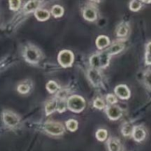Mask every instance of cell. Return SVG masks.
Returning a JSON list of instances; mask_svg holds the SVG:
<instances>
[{
	"mask_svg": "<svg viewBox=\"0 0 151 151\" xmlns=\"http://www.w3.org/2000/svg\"><path fill=\"white\" fill-rule=\"evenodd\" d=\"M109 56L110 55L106 51L94 54V56H91V59H90L91 66L95 69L105 68L109 63V59H110Z\"/></svg>",
	"mask_w": 151,
	"mask_h": 151,
	"instance_id": "cell-1",
	"label": "cell"
},
{
	"mask_svg": "<svg viewBox=\"0 0 151 151\" xmlns=\"http://www.w3.org/2000/svg\"><path fill=\"white\" fill-rule=\"evenodd\" d=\"M68 108L72 112L80 113L85 108V100L80 96H72L68 99Z\"/></svg>",
	"mask_w": 151,
	"mask_h": 151,
	"instance_id": "cell-2",
	"label": "cell"
},
{
	"mask_svg": "<svg viewBox=\"0 0 151 151\" xmlns=\"http://www.w3.org/2000/svg\"><path fill=\"white\" fill-rule=\"evenodd\" d=\"M58 62L63 67H69L74 62V54L69 50H63L58 54Z\"/></svg>",
	"mask_w": 151,
	"mask_h": 151,
	"instance_id": "cell-3",
	"label": "cell"
},
{
	"mask_svg": "<svg viewBox=\"0 0 151 151\" xmlns=\"http://www.w3.org/2000/svg\"><path fill=\"white\" fill-rule=\"evenodd\" d=\"M45 130L49 133L54 136H59L63 134L64 132V128L61 124L58 122H53V121H49L45 124Z\"/></svg>",
	"mask_w": 151,
	"mask_h": 151,
	"instance_id": "cell-4",
	"label": "cell"
},
{
	"mask_svg": "<svg viewBox=\"0 0 151 151\" xmlns=\"http://www.w3.org/2000/svg\"><path fill=\"white\" fill-rule=\"evenodd\" d=\"M24 56L26 60L29 63H37L39 61L40 53L35 47H27L24 52Z\"/></svg>",
	"mask_w": 151,
	"mask_h": 151,
	"instance_id": "cell-5",
	"label": "cell"
},
{
	"mask_svg": "<svg viewBox=\"0 0 151 151\" xmlns=\"http://www.w3.org/2000/svg\"><path fill=\"white\" fill-rule=\"evenodd\" d=\"M3 120L5 124L10 127H13L19 124L20 119L16 113L12 111L7 110L3 113Z\"/></svg>",
	"mask_w": 151,
	"mask_h": 151,
	"instance_id": "cell-6",
	"label": "cell"
},
{
	"mask_svg": "<svg viewBox=\"0 0 151 151\" xmlns=\"http://www.w3.org/2000/svg\"><path fill=\"white\" fill-rule=\"evenodd\" d=\"M106 113L109 118L112 120H116L122 115V112L119 107L116 106V105H111L106 109Z\"/></svg>",
	"mask_w": 151,
	"mask_h": 151,
	"instance_id": "cell-7",
	"label": "cell"
},
{
	"mask_svg": "<svg viewBox=\"0 0 151 151\" xmlns=\"http://www.w3.org/2000/svg\"><path fill=\"white\" fill-rule=\"evenodd\" d=\"M132 135L134 140L137 141V142H142L146 137L145 130L142 128L141 127H139V126L134 127Z\"/></svg>",
	"mask_w": 151,
	"mask_h": 151,
	"instance_id": "cell-8",
	"label": "cell"
},
{
	"mask_svg": "<svg viewBox=\"0 0 151 151\" xmlns=\"http://www.w3.org/2000/svg\"><path fill=\"white\" fill-rule=\"evenodd\" d=\"M115 93L120 99H128L130 97V90L125 85H119L115 88Z\"/></svg>",
	"mask_w": 151,
	"mask_h": 151,
	"instance_id": "cell-9",
	"label": "cell"
},
{
	"mask_svg": "<svg viewBox=\"0 0 151 151\" xmlns=\"http://www.w3.org/2000/svg\"><path fill=\"white\" fill-rule=\"evenodd\" d=\"M88 78L94 85H98L99 83L101 81V76L96 69L90 70L88 71Z\"/></svg>",
	"mask_w": 151,
	"mask_h": 151,
	"instance_id": "cell-10",
	"label": "cell"
},
{
	"mask_svg": "<svg viewBox=\"0 0 151 151\" xmlns=\"http://www.w3.org/2000/svg\"><path fill=\"white\" fill-rule=\"evenodd\" d=\"M109 151H120V142L116 138H111L108 141Z\"/></svg>",
	"mask_w": 151,
	"mask_h": 151,
	"instance_id": "cell-11",
	"label": "cell"
},
{
	"mask_svg": "<svg viewBox=\"0 0 151 151\" xmlns=\"http://www.w3.org/2000/svg\"><path fill=\"white\" fill-rule=\"evenodd\" d=\"M83 16L86 20L94 21L97 18V13L92 7H87L84 10Z\"/></svg>",
	"mask_w": 151,
	"mask_h": 151,
	"instance_id": "cell-12",
	"label": "cell"
},
{
	"mask_svg": "<svg viewBox=\"0 0 151 151\" xmlns=\"http://www.w3.org/2000/svg\"><path fill=\"white\" fill-rule=\"evenodd\" d=\"M96 44H97V47L99 49H103L109 45L110 41H109V38L107 36H100L97 38Z\"/></svg>",
	"mask_w": 151,
	"mask_h": 151,
	"instance_id": "cell-13",
	"label": "cell"
},
{
	"mask_svg": "<svg viewBox=\"0 0 151 151\" xmlns=\"http://www.w3.org/2000/svg\"><path fill=\"white\" fill-rule=\"evenodd\" d=\"M124 48V44L122 43H116L113 44L111 47H109L108 50H106L109 55H114L116 53H119V52L122 51Z\"/></svg>",
	"mask_w": 151,
	"mask_h": 151,
	"instance_id": "cell-14",
	"label": "cell"
},
{
	"mask_svg": "<svg viewBox=\"0 0 151 151\" xmlns=\"http://www.w3.org/2000/svg\"><path fill=\"white\" fill-rule=\"evenodd\" d=\"M35 16L39 21H45L50 18V13L47 10H36L35 12Z\"/></svg>",
	"mask_w": 151,
	"mask_h": 151,
	"instance_id": "cell-15",
	"label": "cell"
},
{
	"mask_svg": "<svg viewBox=\"0 0 151 151\" xmlns=\"http://www.w3.org/2000/svg\"><path fill=\"white\" fill-rule=\"evenodd\" d=\"M40 4V1L38 0H31L28 1L24 6V10L27 12H32L35 10L38 7Z\"/></svg>",
	"mask_w": 151,
	"mask_h": 151,
	"instance_id": "cell-16",
	"label": "cell"
},
{
	"mask_svg": "<svg viewBox=\"0 0 151 151\" xmlns=\"http://www.w3.org/2000/svg\"><path fill=\"white\" fill-rule=\"evenodd\" d=\"M133 130H134V126L131 123H125L122 125V133L125 136H129L132 135Z\"/></svg>",
	"mask_w": 151,
	"mask_h": 151,
	"instance_id": "cell-17",
	"label": "cell"
},
{
	"mask_svg": "<svg viewBox=\"0 0 151 151\" xmlns=\"http://www.w3.org/2000/svg\"><path fill=\"white\" fill-rule=\"evenodd\" d=\"M56 110H57V101L55 100V99L50 101L46 105L45 111L47 115L52 113H53Z\"/></svg>",
	"mask_w": 151,
	"mask_h": 151,
	"instance_id": "cell-18",
	"label": "cell"
},
{
	"mask_svg": "<svg viewBox=\"0 0 151 151\" xmlns=\"http://www.w3.org/2000/svg\"><path fill=\"white\" fill-rule=\"evenodd\" d=\"M51 13L55 17H60L63 14V8L60 5H55L52 8Z\"/></svg>",
	"mask_w": 151,
	"mask_h": 151,
	"instance_id": "cell-19",
	"label": "cell"
},
{
	"mask_svg": "<svg viewBox=\"0 0 151 151\" xmlns=\"http://www.w3.org/2000/svg\"><path fill=\"white\" fill-rule=\"evenodd\" d=\"M128 26L125 24H122V25H120V26L118 28L117 31H116V33H117L118 36L123 37L125 36L128 34Z\"/></svg>",
	"mask_w": 151,
	"mask_h": 151,
	"instance_id": "cell-20",
	"label": "cell"
},
{
	"mask_svg": "<svg viewBox=\"0 0 151 151\" xmlns=\"http://www.w3.org/2000/svg\"><path fill=\"white\" fill-rule=\"evenodd\" d=\"M107 131H106V130H104V129H100V130H97V133H96L97 139H98L99 141H101V142L106 140V137H107Z\"/></svg>",
	"mask_w": 151,
	"mask_h": 151,
	"instance_id": "cell-21",
	"label": "cell"
},
{
	"mask_svg": "<svg viewBox=\"0 0 151 151\" xmlns=\"http://www.w3.org/2000/svg\"><path fill=\"white\" fill-rule=\"evenodd\" d=\"M78 124L76 120L70 119L66 121V127H67V128L70 131H75V130H76L77 128H78Z\"/></svg>",
	"mask_w": 151,
	"mask_h": 151,
	"instance_id": "cell-22",
	"label": "cell"
},
{
	"mask_svg": "<svg viewBox=\"0 0 151 151\" xmlns=\"http://www.w3.org/2000/svg\"><path fill=\"white\" fill-rule=\"evenodd\" d=\"M58 88V86L57 83H55V81H50L47 84V89L50 93H55V91H57Z\"/></svg>",
	"mask_w": 151,
	"mask_h": 151,
	"instance_id": "cell-23",
	"label": "cell"
},
{
	"mask_svg": "<svg viewBox=\"0 0 151 151\" xmlns=\"http://www.w3.org/2000/svg\"><path fill=\"white\" fill-rule=\"evenodd\" d=\"M141 3L137 0H132L130 3V9L133 11H138L141 8Z\"/></svg>",
	"mask_w": 151,
	"mask_h": 151,
	"instance_id": "cell-24",
	"label": "cell"
},
{
	"mask_svg": "<svg viewBox=\"0 0 151 151\" xmlns=\"http://www.w3.org/2000/svg\"><path fill=\"white\" fill-rule=\"evenodd\" d=\"M10 8L13 10H17L20 7L21 0H9Z\"/></svg>",
	"mask_w": 151,
	"mask_h": 151,
	"instance_id": "cell-25",
	"label": "cell"
},
{
	"mask_svg": "<svg viewBox=\"0 0 151 151\" xmlns=\"http://www.w3.org/2000/svg\"><path fill=\"white\" fill-rule=\"evenodd\" d=\"M29 90V87L28 84H19V87H18V91L19 93H22V94H25V93H27Z\"/></svg>",
	"mask_w": 151,
	"mask_h": 151,
	"instance_id": "cell-26",
	"label": "cell"
},
{
	"mask_svg": "<svg viewBox=\"0 0 151 151\" xmlns=\"http://www.w3.org/2000/svg\"><path fill=\"white\" fill-rule=\"evenodd\" d=\"M94 106L95 107L98 108V109H103V108L105 107L106 105H105V102H103V99H97L94 100Z\"/></svg>",
	"mask_w": 151,
	"mask_h": 151,
	"instance_id": "cell-27",
	"label": "cell"
},
{
	"mask_svg": "<svg viewBox=\"0 0 151 151\" xmlns=\"http://www.w3.org/2000/svg\"><path fill=\"white\" fill-rule=\"evenodd\" d=\"M66 109V103L63 100L57 102V110L59 112H63Z\"/></svg>",
	"mask_w": 151,
	"mask_h": 151,
	"instance_id": "cell-28",
	"label": "cell"
},
{
	"mask_svg": "<svg viewBox=\"0 0 151 151\" xmlns=\"http://www.w3.org/2000/svg\"><path fill=\"white\" fill-rule=\"evenodd\" d=\"M106 100L108 101V102H109V104H111V105L115 104L116 102H117V99H116V96L113 94L108 95L107 97H106Z\"/></svg>",
	"mask_w": 151,
	"mask_h": 151,
	"instance_id": "cell-29",
	"label": "cell"
},
{
	"mask_svg": "<svg viewBox=\"0 0 151 151\" xmlns=\"http://www.w3.org/2000/svg\"><path fill=\"white\" fill-rule=\"evenodd\" d=\"M145 62L147 65H150V43L147 47V52L145 54Z\"/></svg>",
	"mask_w": 151,
	"mask_h": 151,
	"instance_id": "cell-30",
	"label": "cell"
},
{
	"mask_svg": "<svg viewBox=\"0 0 151 151\" xmlns=\"http://www.w3.org/2000/svg\"><path fill=\"white\" fill-rule=\"evenodd\" d=\"M141 1H144V2H146V3H150V0H141Z\"/></svg>",
	"mask_w": 151,
	"mask_h": 151,
	"instance_id": "cell-31",
	"label": "cell"
},
{
	"mask_svg": "<svg viewBox=\"0 0 151 151\" xmlns=\"http://www.w3.org/2000/svg\"><path fill=\"white\" fill-rule=\"evenodd\" d=\"M91 1H99L100 0H91Z\"/></svg>",
	"mask_w": 151,
	"mask_h": 151,
	"instance_id": "cell-32",
	"label": "cell"
}]
</instances>
